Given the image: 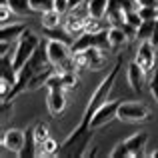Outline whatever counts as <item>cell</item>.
Returning a JSON list of instances; mask_svg holds the SVG:
<instances>
[{
  "instance_id": "cell-1",
  "label": "cell",
  "mask_w": 158,
  "mask_h": 158,
  "mask_svg": "<svg viewBox=\"0 0 158 158\" xmlns=\"http://www.w3.org/2000/svg\"><path fill=\"white\" fill-rule=\"evenodd\" d=\"M120 68H122V60H116V64L112 66V70L106 74L104 80H102L100 84L96 86V90L92 92V96H90L88 104H86V108H84V114H82L80 124H78V126L68 134V138H76V136H82V134H86V132L92 128V126H90V118H92L94 112H96L98 108L104 104V102H108V96H110L112 88H114V82H116V78H118Z\"/></svg>"
},
{
  "instance_id": "cell-2",
  "label": "cell",
  "mask_w": 158,
  "mask_h": 158,
  "mask_svg": "<svg viewBox=\"0 0 158 158\" xmlns=\"http://www.w3.org/2000/svg\"><path fill=\"white\" fill-rule=\"evenodd\" d=\"M46 50H48V58H50V64L60 72L66 70H78L74 64V50L70 44L60 42V40H50L46 42Z\"/></svg>"
},
{
  "instance_id": "cell-3",
  "label": "cell",
  "mask_w": 158,
  "mask_h": 158,
  "mask_svg": "<svg viewBox=\"0 0 158 158\" xmlns=\"http://www.w3.org/2000/svg\"><path fill=\"white\" fill-rule=\"evenodd\" d=\"M40 46V38L34 34L32 30H24V34L18 38V42H16V48L14 52H12V62H14V68L20 70L24 64H26L28 60H30V56L34 54V50Z\"/></svg>"
},
{
  "instance_id": "cell-4",
  "label": "cell",
  "mask_w": 158,
  "mask_h": 158,
  "mask_svg": "<svg viewBox=\"0 0 158 158\" xmlns=\"http://www.w3.org/2000/svg\"><path fill=\"white\" fill-rule=\"evenodd\" d=\"M106 62L104 48H86V50H76L74 52V64L76 68H90V70H100Z\"/></svg>"
},
{
  "instance_id": "cell-5",
  "label": "cell",
  "mask_w": 158,
  "mask_h": 158,
  "mask_svg": "<svg viewBox=\"0 0 158 158\" xmlns=\"http://www.w3.org/2000/svg\"><path fill=\"white\" fill-rule=\"evenodd\" d=\"M150 118V110L142 102H120L118 120L120 122H146Z\"/></svg>"
},
{
  "instance_id": "cell-6",
  "label": "cell",
  "mask_w": 158,
  "mask_h": 158,
  "mask_svg": "<svg viewBox=\"0 0 158 158\" xmlns=\"http://www.w3.org/2000/svg\"><path fill=\"white\" fill-rule=\"evenodd\" d=\"M104 48V50H110V44H108V28L100 32H82L72 44V50H86V48Z\"/></svg>"
},
{
  "instance_id": "cell-7",
  "label": "cell",
  "mask_w": 158,
  "mask_h": 158,
  "mask_svg": "<svg viewBox=\"0 0 158 158\" xmlns=\"http://www.w3.org/2000/svg\"><path fill=\"white\" fill-rule=\"evenodd\" d=\"M118 106H120V100L104 102V104L94 112L92 118H90V126H92L94 130H98V128H102V126H108L114 118H118Z\"/></svg>"
},
{
  "instance_id": "cell-8",
  "label": "cell",
  "mask_w": 158,
  "mask_h": 158,
  "mask_svg": "<svg viewBox=\"0 0 158 158\" xmlns=\"http://www.w3.org/2000/svg\"><path fill=\"white\" fill-rule=\"evenodd\" d=\"M134 60L146 70L148 74L154 72V64H156V44L152 40H140L138 48H136V56Z\"/></svg>"
},
{
  "instance_id": "cell-9",
  "label": "cell",
  "mask_w": 158,
  "mask_h": 158,
  "mask_svg": "<svg viewBox=\"0 0 158 158\" xmlns=\"http://www.w3.org/2000/svg\"><path fill=\"white\" fill-rule=\"evenodd\" d=\"M146 74L148 72L136 60H132L130 64H128V68H126V80H128V86L132 88V92H136V94L142 92L144 84H146Z\"/></svg>"
},
{
  "instance_id": "cell-10",
  "label": "cell",
  "mask_w": 158,
  "mask_h": 158,
  "mask_svg": "<svg viewBox=\"0 0 158 158\" xmlns=\"http://www.w3.org/2000/svg\"><path fill=\"white\" fill-rule=\"evenodd\" d=\"M24 138H26V130H20V128H6L2 134V146L6 150L20 154L24 148Z\"/></svg>"
},
{
  "instance_id": "cell-11",
  "label": "cell",
  "mask_w": 158,
  "mask_h": 158,
  "mask_svg": "<svg viewBox=\"0 0 158 158\" xmlns=\"http://www.w3.org/2000/svg\"><path fill=\"white\" fill-rule=\"evenodd\" d=\"M86 20L88 18H82V16L74 14L72 10H68L64 16H62V26L66 28V32H68L70 36L78 38V36L86 30Z\"/></svg>"
},
{
  "instance_id": "cell-12",
  "label": "cell",
  "mask_w": 158,
  "mask_h": 158,
  "mask_svg": "<svg viewBox=\"0 0 158 158\" xmlns=\"http://www.w3.org/2000/svg\"><path fill=\"white\" fill-rule=\"evenodd\" d=\"M46 106H48V112H50L54 118L62 116V112L66 110V94H64V90H48Z\"/></svg>"
},
{
  "instance_id": "cell-13",
  "label": "cell",
  "mask_w": 158,
  "mask_h": 158,
  "mask_svg": "<svg viewBox=\"0 0 158 158\" xmlns=\"http://www.w3.org/2000/svg\"><path fill=\"white\" fill-rule=\"evenodd\" d=\"M124 142H126V146H128V150H130L132 158H138V156L144 154V148H146V144H148V132H144V130L134 132V134L128 136Z\"/></svg>"
},
{
  "instance_id": "cell-14",
  "label": "cell",
  "mask_w": 158,
  "mask_h": 158,
  "mask_svg": "<svg viewBox=\"0 0 158 158\" xmlns=\"http://www.w3.org/2000/svg\"><path fill=\"white\" fill-rule=\"evenodd\" d=\"M26 24L22 22H12V24H2L0 28V40L4 42H18V38L24 34Z\"/></svg>"
},
{
  "instance_id": "cell-15",
  "label": "cell",
  "mask_w": 158,
  "mask_h": 158,
  "mask_svg": "<svg viewBox=\"0 0 158 158\" xmlns=\"http://www.w3.org/2000/svg\"><path fill=\"white\" fill-rule=\"evenodd\" d=\"M126 42H128V34L124 32L122 26H110L108 28V44H110V50H120Z\"/></svg>"
},
{
  "instance_id": "cell-16",
  "label": "cell",
  "mask_w": 158,
  "mask_h": 158,
  "mask_svg": "<svg viewBox=\"0 0 158 158\" xmlns=\"http://www.w3.org/2000/svg\"><path fill=\"white\" fill-rule=\"evenodd\" d=\"M38 154V142H36V136H34V126L26 128V138H24V148L20 152V158H32Z\"/></svg>"
},
{
  "instance_id": "cell-17",
  "label": "cell",
  "mask_w": 158,
  "mask_h": 158,
  "mask_svg": "<svg viewBox=\"0 0 158 158\" xmlns=\"http://www.w3.org/2000/svg\"><path fill=\"white\" fill-rule=\"evenodd\" d=\"M44 32H46V36L50 40H60V42H66V44H70V46H72L74 40H76L74 36H70L68 32H66V28L62 26V24L56 26V28H44Z\"/></svg>"
},
{
  "instance_id": "cell-18",
  "label": "cell",
  "mask_w": 158,
  "mask_h": 158,
  "mask_svg": "<svg viewBox=\"0 0 158 158\" xmlns=\"http://www.w3.org/2000/svg\"><path fill=\"white\" fill-rule=\"evenodd\" d=\"M62 16L64 14H60L56 10H48L44 14H40V24H42V28H56L62 24Z\"/></svg>"
},
{
  "instance_id": "cell-19",
  "label": "cell",
  "mask_w": 158,
  "mask_h": 158,
  "mask_svg": "<svg viewBox=\"0 0 158 158\" xmlns=\"http://www.w3.org/2000/svg\"><path fill=\"white\" fill-rule=\"evenodd\" d=\"M108 2H110V0H90V2H86L88 4L90 16H94V18H106Z\"/></svg>"
},
{
  "instance_id": "cell-20",
  "label": "cell",
  "mask_w": 158,
  "mask_h": 158,
  "mask_svg": "<svg viewBox=\"0 0 158 158\" xmlns=\"http://www.w3.org/2000/svg\"><path fill=\"white\" fill-rule=\"evenodd\" d=\"M60 148H62V144H58L54 138H46L42 142V146H38V154L36 156H58Z\"/></svg>"
},
{
  "instance_id": "cell-21",
  "label": "cell",
  "mask_w": 158,
  "mask_h": 158,
  "mask_svg": "<svg viewBox=\"0 0 158 158\" xmlns=\"http://www.w3.org/2000/svg\"><path fill=\"white\" fill-rule=\"evenodd\" d=\"M2 2H8V6L12 8V12L18 16H28L32 14V6H30V0H2Z\"/></svg>"
},
{
  "instance_id": "cell-22",
  "label": "cell",
  "mask_w": 158,
  "mask_h": 158,
  "mask_svg": "<svg viewBox=\"0 0 158 158\" xmlns=\"http://www.w3.org/2000/svg\"><path fill=\"white\" fill-rule=\"evenodd\" d=\"M154 22L156 20H142V24L136 30V38L138 40H152V34H154Z\"/></svg>"
},
{
  "instance_id": "cell-23",
  "label": "cell",
  "mask_w": 158,
  "mask_h": 158,
  "mask_svg": "<svg viewBox=\"0 0 158 158\" xmlns=\"http://www.w3.org/2000/svg\"><path fill=\"white\" fill-rule=\"evenodd\" d=\"M62 84H64V90H74L78 84H80V78H78L76 70H66L62 72Z\"/></svg>"
},
{
  "instance_id": "cell-24",
  "label": "cell",
  "mask_w": 158,
  "mask_h": 158,
  "mask_svg": "<svg viewBox=\"0 0 158 158\" xmlns=\"http://www.w3.org/2000/svg\"><path fill=\"white\" fill-rule=\"evenodd\" d=\"M34 136H36V142H38V146H42V142L46 138H50V132H48V124L46 122H36L34 124Z\"/></svg>"
},
{
  "instance_id": "cell-25",
  "label": "cell",
  "mask_w": 158,
  "mask_h": 158,
  "mask_svg": "<svg viewBox=\"0 0 158 158\" xmlns=\"http://www.w3.org/2000/svg\"><path fill=\"white\" fill-rule=\"evenodd\" d=\"M138 16L142 20H156L158 18V6H148V4H140Z\"/></svg>"
},
{
  "instance_id": "cell-26",
  "label": "cell",
  "mask_w": 158,
  "mask_h": 158,
  "mask_svg": "<svg viewBox=\"0 0 158 158\" xmlns=\"http://www.w3.org/2000/svg\"><path fill=\"white\" fill-rule=\"evenodd\" d=\"M30 6L34 12L44 14L48 10H54V0H30Z\"/></svg>"
},
{
  "instance_id": "cell-27",
  "label": "cell",
  "mask_w": 158,
  "mask_h": 158,
  "mask_svg": "<svg viewBox=\"0 0 158 158\" xmlns=\"http://www.w3.org/2000/svg\"><path fill=\"white\" fill-rule=\"evenodd\" d=\"M100 30H106V24L102 22V18L88 16V20H86V30L84 32H100Z\"/></svg>"
},
{
  "instance_id": "cell-28",
  "label": "cell",
  "mask_w": 158,
  "mask_h": 158,
  "mask_svg": "<svg viewBox=\"0 0 158 158\" xmlns=\"http://www.w3.org/2000/svg\"><path fill=\"white\" fill-rule=\"evenodd\" d=\"M110 158H132L130 154V150H128V146H126V142H118L114 148H112V152H110Z\"/></svg>"
},
{
  "instance_id": "cell-29",
  "label": "cell",
  "mask_w": 158,
  "mask_h": 158,
  "mask_svg": "<svg viewBox=\"0 0 158 158\" xmlns=\"http://www.w3.org/2000/svg\"><path fill=\"white\" fill-rule=\"evenodd\" d=\"M148 86H150V94L154 96V100L158 102V70L150 74V80H148Z\"/></svg>"
},
{
  "instance_id": "cell-30",
  "label": "cell",
  "mask_w": 158,
  "mask_h": 158,
  "mask_svg": "<svg viewBox=\"0 0 158 158\" xmlns=\"http://www.w3.org/2000/svg\"><path fill=\"white\" fill-rule=\"evenodd\" d=\"M54 10L60 12V14H66L70 10V2L68 0H54Z\"/></svg>"
},
{
  "instance_id": "cell-31",
  "label": "cell",
  "mask_w": 158,
  "mask_h": 158,
  "mask_svg": "<svg viewBox=\"0 0 158 158\" xmlns=\"http://www.w3.org/2000/svg\"><path fill=\"white\" fill-rule=\"evenodd\" d=\"M12 114V100H2V120Z\"/></svg>"
},
{
  "instance_id": "cell-32",
  "label": "cell",
  "mask_w": 158,
  "mask_h": 158,
  "mask_svg": "<svg viewBox=\"0 0 158 158\" xmlns=\"http://www.w3.org/2000/svg\"><path fill=\"white\" fill-rule=\"evenodd\" d=\"M152 42L158 46V18H156V22H154V34H152Z\"/></svg>"
},
{
  "instance_id": "cell-33",
  "label": "cell",
  "mask_w": 158,
  "mask_h": 158,
  "mask_svg": "<svg viewBox=\"0 0 158 158\" xmlns=\"http://www.w3.org/2000/svg\"><path fill=\"white\" fill-rule=\"evenodd\" d=\"M68 2H70V10H72V8L80 6V4H86V0H68Z\"/></svg>"
},
{
  "instance_id": "cell-34",
  "label": "cell",
  "mask_w": 158,
  "mask_h": 158,
  "mask_svg": "<svg viewBox=\"0 0 158 158\" xmlns=\"http://www.w3.org/2000/svg\"><path fill=\"white\" fill-rule=\"evenodd\" d=\"M148 156H150V158H158V150H152V152H148Z\"/></svg>"
},
{
  "instance_id": "cell-35",
  "label": "cell",
  "mask_w": 158,
  "mask_h": 158,
  "mask_svg": "<svg viewBox=\"0 0 158 158\" xmlns=\"http://www.w3.org/2000/svg\"><path fill=\"white\" fill-rule=\"evenodd\" d=\"M86 2H90V0H86Z\"/></svg>"
}]
</instances>
